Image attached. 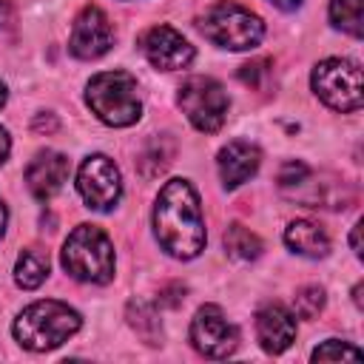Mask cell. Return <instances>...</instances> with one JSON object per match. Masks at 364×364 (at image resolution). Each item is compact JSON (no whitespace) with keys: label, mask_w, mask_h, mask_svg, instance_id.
Segmentation results:
<instances>
[{"label":"cell","mask_w":364,"mask_h":364,"mask_svg":"<svg viewBox=\"0 0 364 364\" xmlns=\"http://www.w3.org/2000/svg\"><path fill=\"white\" fill-rule=\"evenodd\" d=\"M154 236L173 259H193L205 247L202 205L188 179H168L154 205Z\"/></svg>","instance_id":"cell-1"},{"label":"cell","mask_w":364,"mask_h":364,"mask_svg":"<svg viewBox=\"0 0 364 364\" xmlns=\"http://www.w3.org/2000/svg\"><path fill=\"white\" fill-rule=\"evenodd\" d=\"M82 318L74 307L57 299H43L28 304L17 318H14V338L34 353H46L68 341L80 330Z\"/></svg>","instance_id":"cell-2"},{"label":"cell","mask_w":364,"mask_h":364,"mask_svg":"<svg viewBox=\"0 0 364 364\" xmlns=\"http://www.w3.org/2000/svg\"><path fill=\"white\" fill-rule=\"evenodd\" d=\"M63 270L88 284H108L114 279V245L97 225H77L60 253Z\"/></svg>","instance_id":"cell-3"},{"label":"cell","mask_w":364,"mask_h":364,"mask_svg":"<svg viewBox=\"0 0 364 364\" xmlns=\"http://www.w3.org/2000/svg\"><path fill=\"white\" fill-rule=\"evenodd\" d=\"M136 91V80L128 71H102L91 77L85 88V102L105 125L128 128L142 114V100Z\"/></svg>","instance_id":"cell-4"},{"label":"cell","mask_w":364,"mask_h":364,"mask_svg":"<svg viewBox=\"0 0 364 364\" xmlns=\"http://www.w3.org/2000/svg\"><path fill=\"white\" fill-rule=\"evenodd\" d=\"M199 31L230 51H247L256 48L264 37V23L262 17H256L250 9H245L236 0H222L216 6H210L202 20H199Z\"/></svg>","instance_id":"cell-5"},{"label":"cell","mask_w":364,"mask_h":364,"mask_svg":"<svg viewBox=\"0 0 364 364\" xmlns=\"http://www.w3.org/2000/svg\"><path fill=\"white\" fill-rule=\"evenodd\" d=\"M310 82H313L316 97L333 111H358L364 102L361 68L353 60H341V57L321 60L313 68Z\"/></svg>","instance_id":"cell-6"},{"label":"cell","mask_w":364,"mask_h":364,"mask_svg":"<svg viewBox=\"0 0 364 364\" xmlns=\"http://www.w3.org/2000/svg\"><path fill=\"white\" fill-rule=\"evenodd\" d=\"M182 114L191 119V125L202 134H213L225 125L228 119V108H230V100L225 94V88L213 80V77H188L179 88V97H176Z\"/></svg>","instance_id":"cell-7"},{"label":"cell","mask_w":364,"mask_h":364,"mask_svg":"<svg viewBox=\"0 0 364 364\" xmlns=\"http://www.w3.org/2000/svg\"><path fill=\"white\" fill-rule=\"evenodd\" d=\"M77 191L94 210H111L122 196V179L114 159L105 154H94L80 165L77 173Z\"/></svg>","instance_id":"cell-8"},{"label":"cell","mask_w":364,"mask_h":364,"mask_svg":"<svg viewBox=\"0 0 364 364\" xmlns=\"http://www.w3.org/2000/svg\"><path fill=\"white\" fill-rule=\"evenodd\" d=\"M191 344L205 358H228L239 347V330L225 318L222 307L205 304L191 321Z\"/></svg>","instance_id":"cell-9"},{"label":"cell","mask_w":364,"mask_h":364,"mask_svg":"<svg viewBox=\"0 0 364 364\" xmlns=\"http://www.w3.org/2000/svg\"><path fill=\"white\" fill-rule=\"evenodd\" d=\"M111 46H114V26H111L108 14L100 6H85L71 26L68 51L77 60H97Z\"/></svg>","instance_id":"cell-10"},{"label":"cell","mask_w":364,"mask_h":364,"mask_svg":"<svg viewBox=\"0 0 364 364\" xmlns=\"http://www.w3.org/2000/svg\"><path fill=\"white\" fill-rule=\"evenodd\" d=\"M142 51L148 63L159 71H179V68H188L193 60V46L171 26L148 28L142 37Z\"/></svg>","instance_id":"cell-11"},{"label":"cell","mask_w":364,"mask_h":364,"mask_svg":"<svg viewBox=\"0 0 364 364\" xmlns=\"http://www.w3.org/2000/svg\"><path fill=\"white\" fill-rule=\"evenodd\" d=\"M65 179H68V156L60 151H40L26 168V185L40 202L51 199Z\"/></svg>","instance_id":"cell-12"},{"label":"cell","mask_w":364,"mask_h":364,"mask_svg":"<svg viewBox=\"0 0 364 364\" xmlns=\"http://www.w3.org/2000/svg\"><path fill=\"white\" fill-rule=\"evenodd\" d=\"M256 338L264 353H284L296 341V316L284 304H267L256 316Z\"/></svg>","instance_id":"cell-13"},{"label":"cell","mask_w":364,"mask_h":364,"mask_svg":"<svg viewBox=\"0 0 364 364\" xmlns=\"http://www.w3.org/2000/svg\"><path fill=\"white\" fill-rule=\"evenodd\" d=\"M216 165H219L222 185H225V188H239L242 182H247V179L259 171V165H262V151H259L253 142L233 139V142H228V145L219 151Z\"/></svg>","instance_id":"cell-14"},{"label":"cell","mask_w":364,"mask_h":364,"mask_svg":"<svg viewBox=\"0 0 364 364\" xmlns=\"http://www.w3.org/2000/svg\"><path fill=\"white\" fill-rule=\"evenodd\" d=\"M284 242L293 253L307 256V259H324L330 253V236L318 222L310 219H296L284 230Z\"/></svg>","instance_id":"cell-15"},{"label":"cell","mask_w":364,"mask_h":364,"mask_svg":"<svg viewBox=\"0 0 364 364\" xmlns=\"http://www.w3.org/2000/svg\"><path fill=\"white\" fill-rule=\"evenodd\" d=\"M128 324L136 330V336H142L145 344H162V321H159V313L154 310V304L136 299V301H128Z\"/></svg>","instance_id":"cell-16"},{"label":"cell","mask_w":364,"mask_h":364,"mask_svg":"<svg viewBox=\"0 0 364 364\" xmlns=\"http://www.w3.org/2000/svg\"><path fill=\"white\" fill-rule=\"evenodd\" d=\"M48 276V256L37 253V250H23L17 256V264H14V282L23 287V290H34L46 282Z\"/></svg>","instance_id":"cell-17"},{"label":"cell","mask_w":364,"mask_h":364,"mask_svg":"<svg viewBox=\"0 0 364 364\" xmlns=\"http://www.w3.org/2000/svg\"><path fill=\"white\" fill-rule=\"evenodd\" d=\"M173 142L162 134V136H154L151 142H148V148L142 151V156L136 159V165H139V171H142V176L145 179H154V176H159L168 165H171V159H173Z\"/></svg>","instance_id":"cell-18"},{"label":"cell","mask_w":364,"mask_h":364,"mask_svg":"<svg viewBox=\"0 0 364 364\" xmlns=\"http://www.w3.org/2000/svg\"><path fill=\"white\" fill-rule=\"evenodd\" d=\"M222 242H225V250H228L233 259L250 262V259H259V256H262V242H259V236H256L253 230H247L245 225H239V222L228 225Z\"/></svg>","instance_id":"cell-19"},{"label":"cell","mask_w":364,"mask_h":364,"mask_svg":"<svg viewBox=\"0 0 364 364\" xmlns=\"http://www.w3.org/2000/svg\"><path fill=\"white\" fill-rule=\"evenodd\" d=\"M330 23L353 37H361L364 0H330Z\"/></svg>","instance_id":"cell-20"},{"label":"cell","mask_w":364,"mask_h":364,"mask_svg":"<svg viewBox=\"0 0 364 364\" xmlns=\"http://www.w3.org/2000/svg\"><path fill=\"white\" fill-rule=\"evenodd\" d=\"M324 307V290L318 284H304L293 296V316L299 318H316Z\"/></svg>","instance_id":"cell-21"},{"label":"cell","mask_w":364,"mask_h":364,"mask_svg":"<svg viewBox=\"0 0 364 364\" xmlns=\"http://www.w3.org/2000/svg\"><path fill=\"white\" fill-rule=\"evenodd\" d=\"M358 358H361V350L338 338H327L313 350V361H358Z\"/></svg>","instance_id":"cell-22"},{"label":"cell","mask_w":364,"mask_h":364,"mask_svg":"<svg viewBox=\"0 0 364 364\" xmlns=\"http://www.w3.org/2000/svg\"><path fill=\"white\" fill-rule=\"evenodd\" d=\"M267 65H270L267 60H253V63H245V65L239 68V80H242L245 85L259 88V80H262L264 74H270V68H267Z\"/></svg>","instance_id":"cell-23"},{"label":"cell","mask_w":364,"mask_h":364,"mask_svg":"<svg viewBox=\"0 0 364 364\" xmlns=\"http://www.w3.org/2000/svg\"><path fill=\"white\" fill-rule=\"evenodd\" d=\"M14 20H17V14H14L11 0H0V31L14 28Z\"/></svg>","instance_id":"cell-24"},{"label":"cell","mask_w":364,"mask_h":364,"mask_svg":"<svg viewBox=\"0 0 364 364\" xmlns=\"http://www.w3.org/2000/svg\"><path fill=\"white\" fill-rule=\"evenodd\" d=\"M57 119H54V114H37L34 117V122H31V128L34 131H46V134H51V131H57Z\"/></svg>","instance_id":"cell-25"},{"label":"cell","mask_w":364,"mask_h":364,"mask_svg":"<svg viewBox=\"0 0 364 364\" xmlns=\"http://www.w3.org/2000/svg\"><path fill=\"white\" fill-rule=\"evenodd\" d=\"M9 151H11V139H9V131H6L3 125H0V165L6 162Z\"/></svg>","instance_id":"cell-26"},{"label":"cell","mask_w":364,"mask_h":364,"mask_svg":"<svg viewBox=\"0 0 364 364\" xmlns=\"http://www.w3.org/2000/svg\"><path fill=\"white\" fill-rule=\"evenodd\" d=\"M267 3H273V6L282 9V11H293V9L301 6V0H267Z\"/></svg>","instance_id":"cell-27"},{"label":"cell","mask_w":364,"mask_h":364,"mask_svg":"<svg viewBox=\"0 0 364 364\" xmlns=\"http://www.w3.org/2000/svg\"><path fill=\"white\" fill-rule=\"evenodd\" d=\"M358 230H361V225H355V228H353V236H350V245H353V253H355V256H361V245H358Z\"/></svg>","instance_id":"cell-28"},{"label":"cell","mask_w":364,"mask_h":364,"mask_svg":"<svg viewBox=\"0 0 364 364\" xmlns=\"http://www.w3.org/2000/svg\"><path fill=\"white\" fill-rule=\"evenodd\" d=\"M6 222H9V213H6V205H3V199H0V236H3V230H6Z\"/></svg>","instance_id":"cell-29"},{"label":"cell","mask_w":364,"mask_h":364,"mask_svg":"<svg viewBox=\"0 0 364 364\" xmlns=\"http://www.w3.org/2000/svg\"><path fill=\"white\" fill-rule=\"evenodd\" d=\"M353 299H355V304L361 307V284H355V287H353Z\"/></svg>","instance_id":"cell-30"},{"label":"cell","mask_w":364,"mask_h":364,"mask_svg":"<svg viewBox=\"0 0 364 364\" xmlns=\"http://www.w3.org/2000/svg\"><path fill=\"white\" fill-rule=\"evenodd\" d=\"M6 100H9V91H6V85H3V82H0V108H3V105H6Z\"/></svg>","instance_id":"cell-31"}]
</instances>
